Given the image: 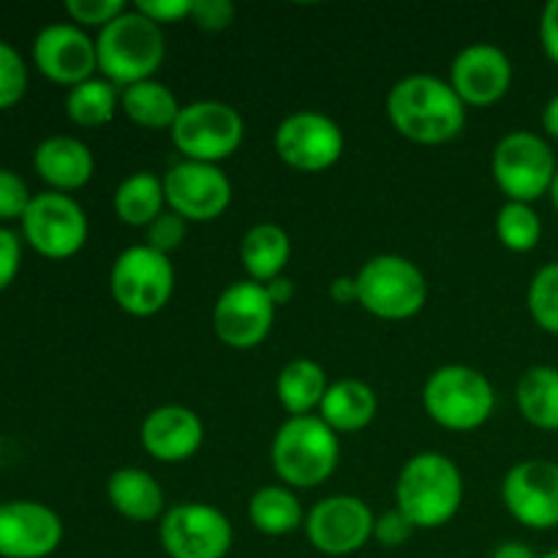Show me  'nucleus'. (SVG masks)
<instances>
[{
    "instance_id": "1",
    "label": "nucleus",
    "mask_w": 558,
    "mask_h": 558,
    "mask_svg": "<svg viewBox=\"0 0 558 558\" xmlns=\"http://www.w3.org/2000/svg\"><path fill=\"white\" fill-rule=\"evenodd\" d=\"M466 104L447 80L412 74L387 93V120L414 145H447L466 129Z\"/></svg>"
},
{
    "instance_id": "2",
    "label": "nucleus",
    "mask_w": 558,
    "mask_h": 558,
    "mask_svg": "<svg viewBox=\"0 0 558 558\" xmlns=\"http://www.w3.org/2000/svg\"><path fill=\"white\" fill-rule=\"evenodd\" d=\"M463 474L445 452H417L396 480V507L414 529H441L461 512Z\"/></svg>"
},
{
    "instance_id": "3",
    "label": "nucleus",
    "mask_w": 558,
    "mask_h": 558,
    "mask_svg": "<svg viewBox=\"0 0 558 558\" xmlns=\"http://www.w3.org/2000/svg\"><path fill=\"white\" fill-rule=\"evenodd\" d=\"M341 461V436L319 417H289L276 430L270 445V463L281 485L292 490H311L325 485Z\"/></svg>"
},
{
    "instance_id": "4",
    "label": "nucleus",
    "mask_w": 558,
    "mask_h": 558,
    "mask_svg": "<svg viewBox=\"0 0 558 558\" xmlns=\"http://www.w3.org/2000/svg\"><path fill=\"white\" fill-rule=\"evenodd\" d=\"M96 54L98 74L123 90V87L153 80L167 58V36H163V27L129 5V11L98 31Z\"/></svg>"
},
{
    "instance_id": "5",
    "label": "nucleus",
    "mask_w": 558,
    "mask_h": 558,
    "mask_svg": "<svg viewBox=\"0 0 558 558\" xmlns=\"http://www.w3.org/2000/svg\"><path fill=\"white\" fill-rule=\"evenodd\" d=\"M423 409L439 428L472 434L494 417L496 390L474 365H441L425 381Z\"/></svg>"
},
{
    "instance_id": "6",
    "label": "nucleus",
    "mask_w": 558,
    "mask_h": 558,
    "mask_svg": "<svg viewBox=\"0 0 558 558\" xmlns=\"http://www.w3.org/2000/svg\"><path fill=\"white\" fill-rule=\"evenodd\" d=\"M354 281H357V305L376 319L407 322L428 303V278L407 256H371L357 270Z\"/></svg>"
},
{
    "instance_id": "7",
    "label": "nucleus",
    "mask_w": 558,
    "mask_h": 558,
    "mask_svg": "<svg viewBox=\"0 0 558 558\" xmlns=\"http://www.w3.org/2000/svg\"><path fill=\"white\" fill-rule=\"evenodd\" d=\"M556 169L554 147L534 131H510L496 142L490 156V174L507 202L534 205L539 196L550 194Z\"/></svg>"
},
{
    "instance_id": "8",
    "label": "nucleus",
    "mask_w": 558,
    "mask_h": 558,
    "mask_svg": "<svg viewBox=\"0 0 558 558\" xmlns=\"http://www.w3.org/2000/svg\"><path fill=\"white\" fill-rule=\"evenodd\" d=\"M109 292L114 305L134 319L161 314L174 294L172 259L145 243L120 251L109 270Z\"/></svg>"
},
{
    "instance_id": "9",
    "label": "nucleus",
    "mask_w": 558,
    "mask_h": 558,
    "mask_svg": "<svg viewBox=\"0 0 558 558\" xmlns=\"http://www.w3.org/2000/svg\"><path fill=\"white\" fill-rule=\"evenodd\" d=\"M169 134L183 161L221 163L243 145L245 120L232 104L202 98L180 109Z\"/></svg>"
},
{
    "instance_id": "10",
    "label": "nucleus",
    "mask_w": 558,
    "mask_h": 558,
    "mask_svg": "<svg viewBox=\"0 0 558 558\" xmlns=\"http://www.w3.org/2000/svg\"><path fill=\"white\" fill-rule=\"evenodd\" d=\"M20 229L22 243L52 262H65L80 254L87 243V232H90L80 202L69 194H58V191H41L33 196Z\"/></svg>"
},
{
    "instance_id": "11",
    "label": "nucleus",
    "mask_w": 558,
    "mask_h": 558,
    "mask_svg": "<svg viewBox=\"0 0 558 558\" xmlns=\"http://www.w3.org/2000/svg\"><path fill=\"white\" fill-rule=\"evenodd\" d=\"M158 543L169 558H227L234 543L232 521L205 501H183L158 521Z\"/></svg>"
},
{
    "instance_id": "12",
    "label": "nucleus",
    "mask_w": 558,
    "mask_h": 558,
    "mask_svg": "<svg viewBox=\"0 0 558 558\" xmlns=\"http://www.w3.org/2000/svg\"><path fill=\"white\" fill-rule=\"evenodd\" d=\"M272 147L289 169L316 174L341 161L343 150H347V136H343L341 125L327 118L325 112L303 109L278 123Z\"/></svg>"
},
{
    "instance_id": "13",
    "label": "nucleus",
    "mask_w": 558,
    "mask_h": 558,
    "mask_svg": "<svg viewBox=\"0 0 558 558\" xmlns=\"http://www.w3.org/2000/svg\"><path fill=\"white\" fill-rule=\"evenodd\" d=\"M276 305L265 283L234 281L218 294L213 305V332L218 341L238 352L256 349L276 325Z\"/></svg>"
},
{
    "instance_id": "14",
    "label": "nucleus",
    "mask_w": 558,
    "mask_h": 558,
    "mask_svg": "<svg viewBox=\"0 0 558 558\" xmlns=\"http://www.w3.org/2000/svg\"><path fill=\"white\" fill-rule=\"evenodd\" d=\"M376 515L360 496L336 494L305 512V537L319 554L341 558L363 550L374 539Z\"/></svg>"
},
{
    "instance_id": "15",
    "label": "nucleus",
    "mask_w": 558,
    "mask_h": 558,
    "mask_svg": "<svg viewBox=\"0 0 558 558\" xmlns=\"http://www.w3.org/2000/svg\"><path fill=\"white\" fill-rule=\"evenodd\" d=\"M167 207L189 223H210L232 205V183L218 163L178 161L163 174Z\"/></svg>"
},
{
    "instance_id": "16",
    "label": "nucleus",
    "mask_w": 558,
    "mask_h": 558,
    "mask_svg": "<svg viewBox=\"0 0 558 558\" xmlns=\"http://www.w3.org/2000/svg\"><path fill=\"white\" fill-rule=\"evenodd\" d=\"M501 501L521 526L548 532L558 526V463L529 458L501 480Z\"/></svg>"
},
{
    "instance_id": "17",
    "label": "nucleus",
    "mask_w": 558,
    "mask_h": 558,
    "mask_svg": "<svg viewBox=\"0 0 558 558\" xmlns=\"http://www.w3.org/2000/svg\"><path fill=\"white\" fill-rule=\"evenodd\" d=\"M33 65L49 82L71 90L96 76V41L71 22H54L41 27L33 38Z\"/></svg>"
},
{
    "instance_id": "18",
    "label": "nucleus",
    "mask_w": 558,
    "mask_h": 558,
    "mask_svg": "<svg viewBox=\"0 0 558 558\" xmlns=\"http://www.w3.org/2000/svg\"><path fill=\"white\" fill-rule=\"evenodd\" d=\"M63 521L33 499L0 505V558H49L63 543Z\"/></svg>"
},
{
    "instance_id": "19",
    "label": "nucleus",
    "mask_w": 558,
    "mask_h": 558,
    "mask_svg": "<svg viewBox=\"0 0 558 558\" xmlns=\"http://www.w3.org/2000/svg\"><path fill=\"white\" fill-rule=\"evenodd\" d=\"M452 90L469 107H494L510 93L512 63L496 44L477 41L463 47L450 63Z\"/></svg>"
},
{
    "instance_id": "20",
    "label": "nucleus",
    "mask_w": 558,
    "mask_h": 558,
    "mask_svg": "<svg viewBox=\"0 0 558 558\" xmlns=\"http://www.w3.org/2000/svg\"><path fill=\"white\" fill-rule=\"evenodd\" d=\"M142 450L158 463H185L202 450L205 423L199 414L180 403H163L147 412L140 425Z\"/></svg>"
},
{
    "instance_id": "21",
    "label": "nucleus",
    "mask_w": 558,
    "mask_h": 558,
    "mask_svg": "<svg viewBox=\"0 0 558 558\" xmlns=\"http://www.w3.org/2000/svg\"><path fill=\"white\" fill-rule=\"evenodd\" d=\"M33 169L49 185V191L71 196L93 180L96 158L82 140L58 134L38 142L36 153H33Z\"/></svg>"
},
{
    "instance_id": "22",
    "label": "nucleus",
    "mask_w": 558,
    "mask_h": 558,
    "mask_svg": "<svg viewBox=\"0 0 558 558\" xmlns=\"http://www.w3.org/2000/svg\"><path fill=\"white\" fill-rule=\"evenodd\" d=\"M107 499L120 518L131 523L161 521L167 512V496L158 480L140 466H123L109 474Z\"/></svg>"
},
{
    "instance_id": "23",
    "label": "nucleus",
    "mask_w": 558,
    "mask_h": 558,
    "mask_svg": "<svg viewBox=\"0 0 558 558\" xmlns=\"http://www.w3.org/2000/svg\"><path fill=\"white\" fill-rule=\"evenodd\" d=\"M376 412H379V398H376L374 387L360 379H338L327 387L316 414L338 436H347L368 428L376 420Z\"/></svg>"
},
{
    "instance_id": "24",
    "label": "nucleus",
    "mask_w": 558,
    "mask_h": 558,
    "mask_svg": "<svg viewBox=\"0 0 558 558\" xmlns=\"http://www.w3.org/2000/svg\"><path fill=\"white\" fill-rule=\"evenodd\" d=\"M289 259H292V240H289L287 229H281L278 223H254L243 234L240 262L248 272V281H276L283 276Z\"/></svg>"
},
{
    "instance_id": "25",
    "label": "nucleus",
    "mask_w": 558,
    "mask_h": 558,
    "mask_svg": "<svg viewBox=\"0 0 558 558\" xmlns=\"http://www.w3.org/2000/svg\"><path fill=\"white\" fill-rule=\"evenodd\" d=\"M327 387L330 381H327L325 368L316 360L298 357L283 365L278 374L276 396L289 417H308V414L319 412Z\"/></svg>"
},
{
    "instance_id": "26",
    "label": "nucleus",
    "mask_w": 558,
    "mask_h": 558,
    "mask_svg": "<svg viewBox=\"0 0 558 558\" xmlns=\"http://www.w3.org/2000/svg\"><path fill=\"white\" fill-rule=\"evenodd\" d=\"M248 523L265 537H289L305 526L303 501L287 485H265L251 496Z\"/></svg>"
},
{
    "instance_id": "27",
    "label": "nucleus",
    "mask_w": 558,
    "mask_h": 558,
    "mask_svg": "<svg viewBox=\"0 0 558 558\" xmlns=\"http://www.w3.org/2000/svg\"><path fill=\"white\" fill-rule=\"evenodd\" d=\"M112 207L120 223L134 229H147L163 210H167L163 178H156L153 172L129 174V178L114 189Z\"/></svg>"
},
{
    "instance_id": "28",
    "label": "nucleus",
    "mask_w": 558,
    "mask_h": 558,
    "mask_svg": "<svg viewBox=\"0 0 558 558\" xmlns=\"http://www.w3.org/2000/svg\"><path fill=\"white\" fill-rule=\"evenodd\" d=\"M120 109L134 125L147 131H172L180 114V101L163 82L147 80L120 90Z\"/></svg>"
},
{
    "instance_id": "29",
    "label": "nucleus",
    "mask_w": 558,
    "mask_h": 558,
    "mask_svg": "<svg viewBox=\"0 0 558 558\" xmlns=\"http://www.w3.org/2000/svg\"><path fill=\"white\" fill-rule=\"evenodd\" d=\"M515 401L523 420L539 430H558V368L532 365L515 387Z\"/></svg>"
},
{
    "instance_id": "30",
    "label": "nucleus",
    "mask_w": 558,
    "mask_h": 558,
    "mask_svg": "<svg viewBox=\"0 0 558 558\" xmlns=\"http://www.w3.org/2000/svg\"><path fill=\"white\" fill-rule=\"evenodd\" d=\"M120 109V87L104 76L82 82L65 93V114L80 129H101L112 123Z\"/></svg>"
},
{
    "instance_id": "31",
    "label": "nucleus",
    "mask_w": 558,
    "mask_h": 558,
    "mask_svg": "<svg viewBox=\"0 0 558 558\" xmlns=\"http://www.w3.org/2000/svg\"><path fill=\"white\" fill-rule=\"evenodd\" d=\"M499 243L512 254H529L543 240V218L526 202H505L496 213Z\"/></svg>"
},
{
    "instance_id": "32",
    "label": "nucleus",
    "mask_w": 558,
    "mask_h": 558,
    "mask_svg": "<svg viewBox=\"0 0 558 558\" xmlns=\"http://www.w3.org/2000/svg\"><path fill=\"white\" fill-rule=\"evenodd\" d=\"M529 314L550 336H558V262H548L529 283Z\"/></svg>"
},
{
    "instance_id": "33",
    "label": "nucleus",
    "mask_w": 558,
    "mask_h": 558,
    "mask_svg": "<svg viewBox=\"0 0 558 558\" xmlns=\"http://www.w3.org/2000/svg\"><path fill=\"white\" fill-rule=\"evenodd\" d=\"M27 93V63L9 41H0V112L16 107Z\"/></svg>"
},
{
    "instance_id": "34",
    "label": "nucleus",
    "mask_w": 558,
    "mask_h": 558,
    "mask_svg": "<svg viewBox=\"0 0 558 558\" xmlns=\"http://www.w3.org/2000/svg\"><path fill=\"white\" fill-rule=\"evenodd\" d=\"M63 9L69 14L71 25L82 27V31H87V27L104 31L109 22H114L123 11H129V3H123V0H65Z\"/></svg>"
},
{
    "instance_id": "35",
    "label": "nucleus",
    "mask_w": 558,
    "mask_h": 558,
    "mask_svg": "<svg viewBox=\"0 0 558 558\" xmlns=\"http://www.w3.org/2000/svg\"><path fill=\"white\" fill-rule=\"evenodd\" d=\"M185 238H189V221H185V218H180L178 213L169 210V207L156 218V221L150 223V227L145 229L147 248L158 251V254H163V256L174 254V251L183 245Z\"/></svg>"
},
{
    "instance_id": "36",
    "label": "nucleus",
    "mask_w": 558,
    "mask_h": 558,
    "mask_svg": "<svg viewBox=\"0 0 558 558\" xmlns=\"http://www.w3.org/2000/svg\"><path fill=\"white\" fill-rule=\"evenodd\" d=\"M31 202L33 194L25 180L14 169H0V227L11 221H22Z\"/></svg>"
},
{
    "instance_id": "37",
    "label": "nucleus",
    "mask_w": 558,
    "mask_h": 558,
    "mask_svg": "<svg viewBox=\"0 0 558 558\" xmlns=\"http://www.w3.org/2000/svg\"><path fill=\"white\" fill-rule=\"evenodd\" d=\"M238 16L232 0H194L191 5V20L205 33H223Z\"/></svg>"
},
{
    "instance_id": "38",
    "label": "nucleus",
    "mask_w": 558,
    "mask_h": 558,
    "mask_svg": "<svg viewBox=\"0 0 558 558\" xmlns=\"http://www.w3.org/2000/svg\"><path fill=\"white\" fill-rule=\"evenodd\" d=\"M414 532H417V529L412 526V521H409L398 507L396 510H387L381 512V515H376L374 539L381 548H401V545H407L409 539L414 537Z\"/></svg>"
},
{
    "instance_id": "39",
    "label": "nucleus",
    "mask_w": 558,
    "mask_h": 558,
    "mask_svg": "<svg viewBox=\"0 0 558 558\" xmlns=\"http://www.w3.org/2000/svg\"><path fill=\"white\" fill-rule=\"evenodd\" d=\"M191 5H194V0H140V3H134V9L150 22H156L158 27H167L191 20Z\"/></svg>"
},
{
    "instance_id": "40",
    "label": "nucleus",
    "mask_w": 558,
    "mask_h": 558,
    "mask_svg": "<svg viewBox=\"0 0 558 558\" xmlns=\"http://www.w3.org/2000/svg\"><path fill=\"white\" fill-rule=\"evenodd\" d=\"M22 267V238L9 227H0V292L14 283Z\"/></svg>"
},
{
    "instance_id": "41",
    "label": "nucleus",
    "mask_w": 558,
    "mask_h": 558,
    "mask_svg": "<svg viewBox=\"0 0 558 558\" xmlns=\"http://www.w3.org/2000/svg\"><path fill=\"white\" fill-rule=\"evenodd\" d=\"M539 44H543L545 54L558 65V0L545 3L543 14H539Z\"/></svg>"
},
{
    "instance_id": "42",
    "label": "nucleus",
    "mask_w": 558,
    "mask_h": 558,
    "mask_svg": "<svg viewBox=\"0 0 558 558\" xmlns=\"http://www.w3.org/2000/svg\"><path fill=\"white\" fill-rule=\"evenodd\" d=\"M330 300L336 305H352L357 303V281L354 276H338L330 283Z\"/></svg>"
},
{
    "instance_id": "43",
    "label": "nucleus",
    "mask_w": 558,
    "mask_h": 558,
    "mask_svg": "<svg viewBox=\"0 0 558 558\" xmlns=\"http://www.w3.org/2000/svg\"><path fill=\"white\" fill-rule=\"evenodd\" d=\"M265 289H267V294H270V300H272V305H276V308H283V305L292 303V298H294L292 278L281 276V278H276V281L265 283Z\"/></svg>"
},
{
    "instance_id": "44",
    "label": "nucleus",
    "mask_w": 558,
    "mask_h": 558,
    "mask_svg": "<svg viewBox=\"0 0 558 558\" xmlns=\"http://www.w3.org/2000/svg\"><path fill=\"white\" fill-rule=\"evenodd\" d=\"M490 558H539V556L534 554L526 543H521V539H507V543L496 545Z\"/></svg>"
},
{
    "instance_id": "45",
    "label": "nucleus",
    "mask_w": 558,
    "mask_h": 558,
    "mask_svg": "<svg viewBox=\"0 0 558 558\" xmlns=\"http://www.w3.org/2000/svg\"><path fill=\"white\" fill-rule=\"evenodd\" d=\"M543 129L550 140H558V93L545 104L543 109Z\"/></svg>"
},
{
    "instance_id": "46",
    "label": "nucleus",
    "mask_w": 558,
    "mask_h": 558,
    "mask_svg": "<svg viewBox=\"0 0 558 558\" xmlns=\"http://www.w3.org/2000/svg\"><path fill=\"white\" fill-rule=\"evenodd\" d=\"M550 199H554V207L558 210V169H556V178H554V185H550Z\"/></svg>"
},
{
    "instance_id": "47",
    "label": "nucleus",
    "mask_w": 558,
    "mask_h": 558,
    "mask_svg": "<svg viewBox=\"0 0 558 558\" xmlns=\"http://www.w3.org/2000/svg\"><path fill=\"white\" fill-rule=\"evenodd\" d=\"M539 558H558V548L556 550H548V554H543Z\"/></svg>"
},
{
    "instance_id": "48",
    "label": "nucleus",
    "mask_w": 558,
    "mask_h": 558,
    "mask_svg": "<svg viewBox=\"0 0 558 558\" xmlns=\"http://www.w3.org/2000/svg\"><path fill=\"white\" fill-rule=\"evenodd\" d=\"M0 505H3V501H0Z\"/></svg>"
}]
</instances>
